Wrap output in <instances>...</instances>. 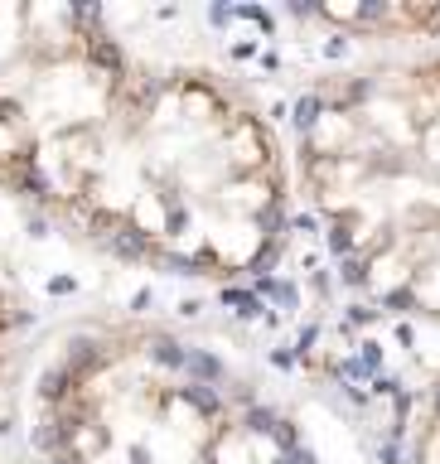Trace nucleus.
<instances>
[{
  "label": "nucleus",
  "mask_w": 440,
  "mask_h": 464,
  "mask_svg": "<svg viewBox=\"0 0 440 464\" xmlns=\"http://www.w3.org/2000/svg\"><path fill=\"white\" fill-rule=\"evenodd\" d=\"M25 305L10 290V281L0 276V397H5V383H10V368L20 358V344H25Z\"/></svg>",
  "instance_id": "39448f33"
},
{
  "label": "nucleus",
  "mask_w": 440,
  "mask_h": 464,
  "mask_svg": "<svg viewBox=\"0 0 440 464\" xmlns=\"http://www.w3.org/2000/svg\"><path fill=\"white\" fill-rule=\"evenodd\" d=\"M29 203L116 261L247 281L286 247L295 160L242 82L131 58L107 102L44 150Z\"/></svg>",
  "instance_id": "f257e3e1"
},
{
  "label": "nucleus",
  "mask_w": 440,
  "mask_h": 464,
  "mask_svg": "<svg viewBox=\"0 0 440 464\" xmlns=\"http://www.w3.org/2000/svg\"><path fill=\"white\" fill-rule=\"evenodd\" d=\"M131 58L97 10L0 0V193L29 203L44 150L107 102Z\"/></svg>",
  "instance_id": "20e7f679"
},
{
  "label": "nucleus",
  "mask_w": 440,
  "mask_h": 464,
  "mask_svg": "<svg viewBox=\"0 0 440 464\" xmlns=\"http://www.w3.org/2000/svg\"><path fill=\"white\" fill-rule=\"evenodd\" d=\"M290 160L339 271L383 310L440 319V54L325 78Z\"/></svg>",
  "instance_id": "7ed1b4c3"
},
{
  "label": "nucleus",
  "mask_w": 440,
  "mask_h": 464,
  "mask_svg": "<svg viewBox=\"0 0 440 464\" xmlns=\"http://www.w3.org/2000/svg\"><path fill=\"white\" fill-rule=\"evenodd\" d=\"M39 464H325L320 416L252 353L150 315H92L29 373Z\"/></svg>",
  "instance_id": "f03ea898"
}]
</instances>
